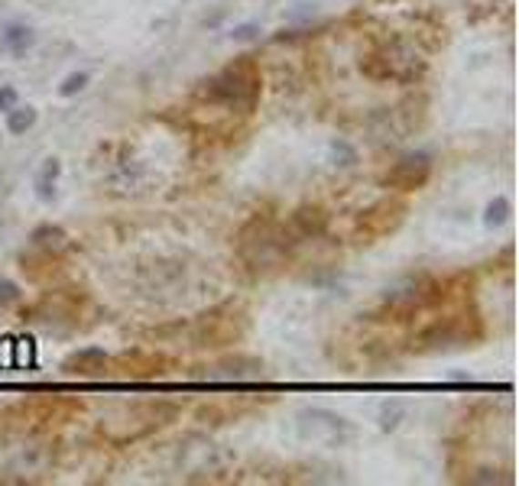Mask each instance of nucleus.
Returning <instances> with one entry per match:
<instances>
[{
  "instance_id": "2",
  "label": "nucleus",
  "mask_w": 519,
  "mask_h": 486,
  "mask_svg": "<svg viewBox=\"0 0 519 486\" xmlns=\"http://www.w3.org/2000/svg\"><path fill=\"white\" fill-rule=\"evenodd\" d=\"M432 166H435V162H432V153H425V149L402 153L400 159L390 166V172L383 176V185L402 188V192H415V188H422L432 178Z\"/></svg>"
},
{
  "instance_id": "7",
  "label": "nucleus",
  "mask_w": 519,
  "mask_h": 486,
  "mask_svg": "<svg viewBox=\"0 0 519 486\" xmlns=\"http://www.w3.org/2000/svg\"><path fill=\"white\" fill-rule=\"evenodd\" d=\"M59 176H62V162L59 159H46L43 169L36 172V182H33L39 201H52V198H56V182H59Z\"/></svg>"
},
{
  "instance_id": "12",
  "label": "nucleus",
  "mask_w": 519,
  "mask_h": 486,
  "mask_svg": "<svg viewBox=\"0 0 519 486\" xmlns=\"http://www.w3.org/2000/svg\"><path fill=\"white\" fill-rule=\"evenodd\" d=\"M331 159H334V166H341V169H354L357 162H361V153H357L354 143L338 137V140H331Z\"/></svg>"
},
{
  "instance_id": "4",
  "label": "nucleus",
  "mask_w": 519,
  "mask_h": 486,
  "mask_svg": "<svg viewBox=\"0 0 519 486\" xmlns=\"http://www.w3.org/2000/svg\"><path fill=\"white\" fill-rule=\"evenodd\" d=\"M452 344H464V331L452 321L435 324V328L419 334V350H442V347H452Z\"/></svg>"
},
{
  "instance_id": "16",
  "label": "nucleus",
  "mask_w": 519,
  "mask_h": 486,
  "mask_svg": "<svg viewBox=\"0 0 519 486\" xmlns=\"http://www.w3.org/2000/svg\"><path fill=\"white\" fill-rule=\"evenodd\" d=\"M20 286L16 282H10V279H0V309L4 305H14V302H20Z\"/></svg>"
},
{
  "instance_id": "14",
  "label": "nucleus",
  "mask_w": 519,
  "mask_h": 486,
  "mask_svg": "<svg viewBox=\"0 0 519 486\" xmlns=\"http://www.w3.org/2000/svg\"><path fill=\"white\" fill-rule=\"evenodd\" d=\"M88 81H91L88 72H72V75H66V81L59 85V95H62V97H75L78 91L88 88Z\"/></svg>"
},
{
  "instance_id": "5",
  "label": "nucleus",
  "mask_w": 519,
  "mask_h": 486,
  "mask_svg": "<svg viewBox=\"0 0 519 486\" xmlns=\"http://www.w3.org/2000/svg\"><path fill=\"white\" fill-rule=\"evenodd\" d=\"M292 228H296V234L302 240H315V237H321L328 230V214L321 208H299L292 214Z\"/></svg>"
},
{
  "instance_id": "15",
  "label": "nucleus",
  "mask_w": 519,
  "mask_h": 486,
  "mask_svg": "<svg viewBox=\"0 0 519 486\" xmlns=\"http://www.w3.org/2000/svg\"><path fill=\"white\" fill-rule=\"evenodd\" d=\"M260 33H263V30H260V23L250 20V23H238V26H234L228 36L234 39V43H257Z\"/></svg>"
},
{
  "instance_id": "6",
  "label": "nucleus",
  "mask_w": 519,
  "mask_h": 486,
  "mask_svg": "<svg viewBox=\"0 0 519 486\" xmlns=\"http://www.w3.org/2000/svg\"><path fill=\"white\" fill-rule=\"evenodd\" d=\"M107 360V354H104V347H82V350H75L72 357L66 360V373H95L101 363Z\"/></svg>"
},
{
  "instance_id": "3",
  "label": "nucleus",
  "mask_w": 519,
  "mask_h": 486,
  "mask_svg": "<svg viewBox=\"0 0 519 486\" xmlns=\"http://www.w3.org/2000/svg\"><path fill=\"white\" fill-rule=\"evenodd\" d=\"M33 43H36V30L33 26H26V23H7L4 30H0V46L10 52V56H26V52L33 49Z\"/></svg>"
},
{
  "instance_id": "9",
  "label": "nucleus",
  "mask_w": 519,
  "mask_h": 486,
  "mask_svg": "<svg viewBox=\"0 0 519 486\" xmlns=\"http://www.w3.org/2000/svg\"><path fill=\"white\" fill-rule=\"evenodd\" d=\"M36 120H39L36 107H30V104L20 107V104H16L14 111H7V133L10 137H23V133H30L33 127H36Z\"/></svg>"
},
{
  "instance_id": "19",
  "label": "nucleus",
  "mask_w": 519,
  "mask_h": 486,
  "mask_svg": "<svg viewBox=\"0 0 519 486\" xmlns=\"http://www.w3.org/2000/svg\"><path fill=\"white\" fill-rule=\"evenodd\" d=\"M221 20H224V14H221V10H218V14L211 16V20H205V26H218V23H221Z\"/></svg>"
},
{
  "instance_id": "10",
  "label": "nucleus",
  "mask_w": 519,
  "mask_h": 486,
  "mask_svg": "<svg viewBox=\"0 0 519 486\" xmlns=\"http://www.w3.org/2000/svg\"><path fill=\"white\" fill-rule=\"evenodd\" d=\"M260 370H263V363L257 357H238V360L221 363L224 380H250V376H260Z\"/></svg>"
},
{
  "instance_id": "13",
  "label": "nucleus",
  "mask_w": 519,
  "mask_h": 486,
  "mask_svg": "<svg viewBox=\"0 0 519 486\" xmlns=\"http://www.w3.org/2000/svg\"><path fill=\"white\" fill-rule=\"evenodd\" d=\"M402 419H406V405H402L400 399L383 402V409H380V428H383V431H396Z\"/></svg>"
},
{
  "instance_id": "17",
  "label": "nucleus",
  "mask_w": 519,
  "mask_h": 486,
  "mask_svg": "<svg viewBox=\"0 0 519 486\" xmlns=\"http://www.w3.org/2000/svg\"><path fill=\"white\" fill-rule=\"evenodd\" d=\"M16 104H20V95H16L14 85H0V111H14Z\"/></svg>"
},
{
  "instance_id": "11",
  "label": "nucleus",
  "mask_w": 519,
  "mask_h": 486,
  "mask_svg": "<svg viewBox=\"0 0 519 486\" xmlns=\"http://www.w3.org/2000/svg\"><path fill=\"white\" fill-rule=\"evenodd\" d=\"M510 214H513L510 198H506V195H497V198L483 208V224H487V228H500V224L510 221Z\"/></svg>"
},
{
  "instance_id": "18",
  "label": "nucleus",
  "mask_w": 519,
  "mask_h": 486,
  "mask_svg": "<svg viewBox=\"0 0 519 486\" xmlns=\"http://www.w3.org/2000/svg\"><path fill=\"white\" fill-rule=\"evenodd\" d=\"M467 483H474V486H487V483H506V480L500 477L497 471H490V467H483V471H477L474 477H467Z\"/></svg>"
},
{
  "instance_id": "8",
  "label": "nucleus",
  "mask_w": 519,
  "mask_h": 486,
  "mask_svg": "<svg viewBox=\"0 0 519 486\" xmlns=\"http://www.w3.org/2000/svg\"><path fill=\"white\" fill-rule=\"evenodd\" d=\"M30 240H33V247H39V250H46V253H52V250H62L66 247V240H68V234L59 228V224H39L36 230L30 234Z\"/></svg>"
},
{
  "instance_id": "1",
  "label": "nucleus",
  "mask_w": 519,
  "mask_h": 486,
  "mask_svg": "<svg viewBox=\"0 0 519 486\" xmlns=\"http://www.w3.org/2000/svg\"><path fill=\"white\" fill-rule=\"evenodd\" d=\"M201 101L221 104V107H234V111H253V104L260 97V75L247 59L234 62V66L221 68L218 75L201 81L198 88Z\"/></svg>"
}]
</instances>
